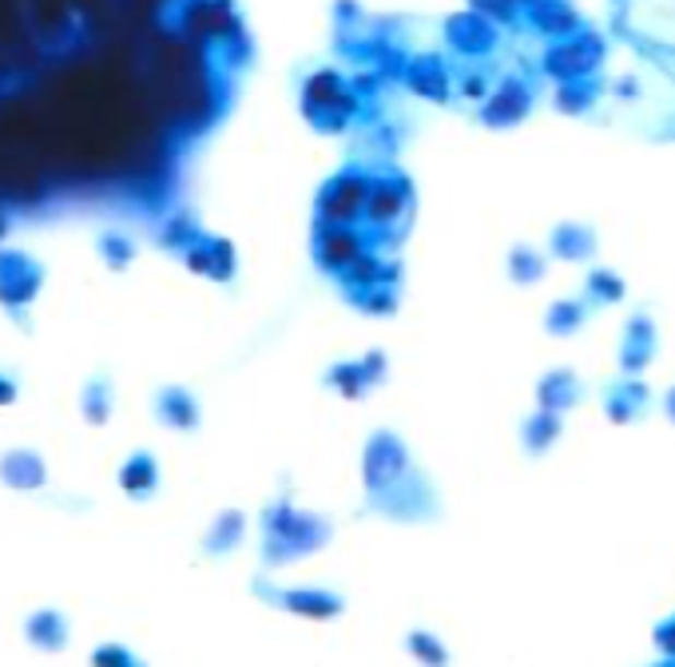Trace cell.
I'll return each mask as SVG.
<instances>
[{
  "instance_id": "obj_4",
  "label": "cell",
  "mask_w": 675,
  "mask_h": 667,
  "mask_svg": "<svg viewBox=\"0 0 675 667\" xmlns=\"http://www.w3.org/2000/svg\"><path fill=\"white\" fill-rule=\"evenodd\" d=\"M410 203V187L405 183H378V187H370V199H366V207H370V219H378V223H390L398 211Z\"/></svg>"
},
{
  "instance_id": "obj_12",
  "label": "cell",
  "mask_w": 675,
  "mask_h": 667,
  "mask_svg": "<svg viewBox=\"0 0 675 667\" xmlns=\"http://www.w3.org/2000/svg\"><path fill=\"white\" fill-rule=\"evenodd\" d=\"M592 295L596 298H608V302H616V298H624V283H620V274H612V271H596L592 274Z\"/></svg>"
},
{
  "instance_id": "obj_16",
  "label": "cell",
  "mask_w": 675,
  "mask_h": 667,
  "mask_svg": "<svg viewBox=\"0 0 675 667\" xmlns=\"http://www.w3.org/2000/svg\"><path fill=\"white\" fill-rule=\"evenodd\" d=\"M667 409H672V417H675V394H672V397H667Z\"/></svg>"
},
{
  "instance_id": "obj_10",
  "label": "cell",
  "mask_w": 675,
  "mask_h": 667,
  "mask_svg": "<svg viewBox=\"0 0 675 667\" xmlns=\"http://www.w3.org/2000/svg\"><path fill=\"white\" fill-rule=\"evenodd\" d=\"M358 254V239L350 235V230H334L327 239V266H342V263H350Z\"/></svg>"
},
{
  "instance_id": "obj_14",
  "label": "cell",
  "mask_w": 675,
  "mask_h": 667,
  "mask_svg": "<svg viewBox=\"0 0 675 667\" xmlns=\"http://www.w3.org/2000/svg\"><path fill=\"white\" fill-rule=\"evenodd\" d=\"M414 647H422V652H425L429 659H441V647L429 644V635H414Z\"/></svg>"
},
{
  "instance_id": "obj_1",
  "label": "cell",
  "mask_w": 675,
  "mask_h": 667,
  "mask_svg": "<svg viewBox=\"0 0 675 667\" xmlns=\"http://www.w3.org/2000/svg\"><path fill=\"white\" fill-rule=\"evenodd\" d=\"M366 199H370V183L362 176H354V171H346V176H338L322 191V211H327L330 219H350L358 207H366Z\"/></svg>"
},
{
  "instance_id": "obj_3",
  "label": "cell",
  "mask_w": 675,
  "mask_h": 667,
  "mask_svg": "<svg viewBox=\"0 0 675 667\" xmlns=\"http://www.w3.org/2000/svg\"><path fill=\"white\" fill-rule=\"evenodd\" d=\"M529 111V96H524L521 84H505L501 96L493 99L489 108H485V120L497 123V128H505V123H517Z\"/></svg>"
},
{
  "instance_id": "obj_5",
  "label": "cell",
  "mask_w": 675,
  "mask_h": 667,
  "mask_svg": "<svg viewBox=\"0 0 675 667\" xmlns=\"http://www.w3.org/2000/svg\"><path fill=\"white\" fill-rule=\"evenodd\" d=\"M556 254H565V259H589L596 251V235L589 227H560L553 239Z\"/></svg>"
},
{
  "instance_id": "obj_9",
  "label": "cell",
  "mask_w": 675,
  "mask_h": 667,
  "mask_svg": "<svg viewBox=\"0 0 675 667\" xmlns=\"http://www.w3.org/2000/svg\"><path fill=\"white\" fill-rule=\"evenodd\" d=\"M509 271H512V278L517 283H536L541 274H545V259L541 254H533V251H512V263H509Z\"/></svg>"
},
{
  "instance_id": "obj_8",
  "label": "cell",
  "mask_w": 675,
  "mask_h": 667,
  "mask_svg": "<svg viewBox=\"0 0 675 667\" xmlns=\"http://www.w3.org/2000/svg\"><path fill=\"white\" fill-rule=\"evenodd\" d=\"M580 322H584V307H577V302H556L548 310V330L553 334H572V330H580Z\"/></svg>"
},
{
  "instance_id": "obj_2",
  "label": "cell",
  "mask_w": 675,
  "mask_h": 667,
  "mask_svg": "<svg viewBox=\"0 0 675 667\" xmlns=\"http://www.w3.org/2000/svg\"><path fill=\"white\" fill-rule=\"evenodd\" d=\"M652 346H655L652 322H648V318H636L632 326H628V338H624V370H640V366H648Z\"/></svg>"
},
{
  "instance_id": "obj_6",
  "label": "cell",
  "mask_w": 675,
  "mask_h": 667,
  "mask_svg": "<svg viewBox=\"0 0 675 667\" xmlns=\"http://www.w3.org/2000/svg\"><path fill=\"white\" fill-rule=\"evenodd\" d=\"M580 397V385L572 373H553L545 385H541V402L548 405V409H565V405H572Z\"/></svg>"
},
{
  "instance_id": "obj_7",
  "label": "cell",
  "mask_w": 675,
  "mask_h": 667,
  "mask_svg": "<svg viewBox=\"0 0 675 667\" xmlns=\"http://www.w3.org/2000/svg\"><path fill=\"white\" fill-rule=\"evenodd\" d=\"M556 433H560V421H556V414H541V417H533V421L524 426V445L533 449V453H541V449L553 445Z\"/></svg>"
},
{
  "instance_id": "obj_13",
  "label": "cell",
  "mask_w": 675,
  "mask_h": 667,
  "mask_svg": "<svg viewBox=\"0 0 675 667\" xmlns=\"http://www.w3.org/2000/svg\"><path fill=\"white\" fill-rule=\"evenodd\" d=\"M334 382H346L342 385V394H362V370H354V366H338Z\"/></svg>"
},
{
  "instance_id": "obj_15",
  "label": "cell",
  "mask_w": 675,
  "mask_h": 667,
  "mask_svg": "<svg viewBox=\"0 0 675 667\" xmlns=\"http://www.w3.org/2000/svg\"><path fill=\"white\" fill-rule=\"evenodd\" d=\"M660 644H664L667 652H675V620H672V623H664V628H660Z\"/></svg>"
},
{
  "instance_id": "obj_11",
  "label": "cell",
  "mask_w": 675,
  "mask_h": 667,
  "mask_svg": "<svg viewBox=\"0 0 675 667\" xmlns=\"http://www.w3.org/2000/svg\"><path fill=\"white\" fill-rule=\"evenodd\" d=\"M291 608H298V612H310V616H334L338 608H342V600H334V596H322V592H306V596H291Z\"/></svg>"
}]
</instances>
